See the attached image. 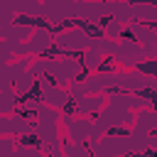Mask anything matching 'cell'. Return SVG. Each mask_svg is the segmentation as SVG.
<instances>
[{
	"instance_id": "obj_1",
	"label": "cell",
	"mask_w": 157,
	"mask_h": 157,
	"mask_svg": "<svg viewBox=\"0 0 157 157\" xmlns=\"http://www.w3.org/2000/svg\"><path fill=\"white\" fill-rule=\"evenodd\" d=\"M155 157H157V152H155Z\"/></svg>"
}]
</instances>
